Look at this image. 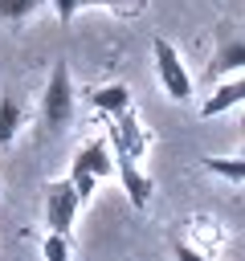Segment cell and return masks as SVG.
I'll use <instances>...</instances> for the list:
<instances>
[{
	"label": "cell",
	"instance_id": "cell-1",
	"mask_svg": "<svg viewBox=\"0 0 245 261\" xmlns=\"http://www.w3.org/2000/svg\"><path fill=\"white\" fill-rule=\"evenodd\" d=\"M151 61H155V82H159V90H163L172 102H192L196 82H192V73H188V65H184L180 49H176L172 41L155 37V41H151Z\"/></svg>",
	"mask_w": 245,
	"mask_h": 261
},
{
	"label": "cell",
	"instance_id": "cell-2",
	"mask_svg": "<svg viewBox=\"0 0 245 261\" xmlns=\"http://www.w3.org/2000/svg\"><path fill=\"white\" fill-rule=\"evenodd\" d=\"M110 175H114V147H110V139H90V143H82V151L74 155V167H69V179H74L78 196L90 200V192H94L102 179H110Z\"/></svg>",
	"mask_w": 245,
	"mask_h": 261
},
{
	"label": "cell",
	"instance_id": "cell-3",
	"mask_svg": "<svg viewBox=\"0 0 245 261\" xmlns=\"http://www.w3.org/2000/svg\"><path fill=\"white\" fill-rule=\"evenodd\" d=\"M41 122L45 130H65L74 122V77L65 61H53L49 82L41 90Z\"/></svg>",
	"mask_w": 245,
	"mask_h": 261
},
{
	"label": "cell",
	"instance_id": "cell-4",
	"mask_svg": "<svg viewBox=\"0 0 245 261\" xmlns=\"http://www.w3.org/2000/svg\"><path fill=\"white\" fill-rule=\"evenodd\" d=\"M208 73L212 77L245 73V24H237V20H220L216 24V49H212Z\"/></svg>",
	"mask_w": 245,
	"mask_h": 261
},
{
	"label": "cell",
	"instance_id": "cell-5",
	"mask_svg": "<svg viewBox=\"0 0 245 261\" xmlns=\"http://www.w3.org/2000/svg\"><path fill=\"white\" fill-rule=\"evenodd\" d=\"M78 208H82V196L69 175L45 184V228L49 232H69L78 220Z\"/></svg>",
	"mask_w": 245,
	"mask_h": 261
},
{
	"label": "cell",
	"instance_id": "cell-6",
	"mask_svg": "<svg viewBox=\"0 0 245 261\" xmlns=\"http://www.w3.org/2000/svg\"><path fill=\"white\" fill-rule=\"evenodd\" d=\"M114 175H118V184H122V192L131 196L135 208H147V204H151V175L139 167V159L114 151Z\"/></svg>",
	"mask_w": 245,
	"mask_h": 261
},
{
	"label": "cell",
	"instance_id": "cell-7",
	"mask_svg": "<svg viewBox=\"0 0 245 261\" xmlns=\"http://www.w3.org/2000/svg\"><path fill=\"white\" fill-rule=\"evenodd\" d=\"M110 147L122 151V155H131V159H143V151H147V130L139 126L135 110L110 118Z\"/></svg>",
	"mask_w": 245,
	"mask_h": 261
},
{
	"label": "cell",
	"instance_id": "cell-8",
	"mask_svg": "<svg viewBox=\"0 0 245 261\" xmlns=\"http://www.w3.org/2000/svg\"><path fill=\"white\" fill-rule=\"evenodd\" d=\"M233 106H245V73H233V77H220V86L212 90V98H204L200 114L204 118H216Z\"/></svg>",
	"mask_w": 245,
	"mask_h": 261
},
{
	"label": "cell",
	"instance_id": "cell-9",
	"mask_svg": "<svg viewBox=\"0 0 245 261\" xmlns=\"http://www.w3.org/2000/svg\"><path fill=\"white\" fill-rule=\"evenodd\" d=\"M90 102H94V110L106 114V118H118V114L135 110V102H131V86H122V82L94 86V90H90Z\"/></svg>",
	"mask_w": 245,
	"mask_h": 261
},
{
	"label": "cell",
	"instance_id": "cell-10",
	"mask_svg": "<svg viewBox=\"0 0 245 261\" xmlns=\"http://www.w3.org/2000/svg\"><path fill=\"white\" fill-rule=\"evenodd\" d=\"M20 126H24V106H20V98L0 94V147H8Z\"/></svg>",
	"mask_w": 245,
	"mask_h": 261
},
{
	"label": "cell",
	"instance_id": "cell-11",
	"mask_svg": "<svg viewBox=\"0 0 245 261\" xmlns=\"http://www.w3.org/2000/svg\"><path fill=\"white\" fill-rule=\"evenodd\" d=\"M204 167L229 184H245V155H208Z\"/></svg>",
	"mask_w": 245,
	"mask_h": 261
},
{
	"label": "cell",
	"instance_id": "cell-12",
	"mask_svg": "<svg viewBox=\"0 0 245 261\" xmlns=\"http://www.w3.org/2000/svg\"><path fill=\"white\" fill-rule=\"evenodd\" d=\"M45 4H49V0H0V20H4V24H20V20L37 16Z\"/></svg>",
	"mask_w": 245,
	"mask_h": 261
},
{
	"label": "cell",
	"instance_id": "cell-13",
	"mask_svg": "<svg viewBox=\"0 0 245 261\" xmlns=\"http://www.w3.org/2000/svg\"><path fill=\"white\" fill-rule=\"evenodd\" d=\"M41 257H45V261H74L69 232H49V237L41 241Z\"/></svg>",
	"mask_w": 245,
	"mask_h": 261
},
{
	"label": "cell",
	"instance_id": "cell-14",
	"mask_svg": "<svg viewBox=\"0 0 245 261\" xmlns=\"http://www.w3.org/2000/svg\"><path fill=\"white\" fill-rule=\"evenodd\" d=\"M49 8H53V16H57V24H69L86 4H82V0H49Z\"/></svg>",
	"mask_w": 245,
	"mask_h": 261
},
{
	"label": "cell",
	"instance_id": "cell-15",
	"mask_svg": "<svg viewBox=\"0 0 245 261\" xmlns=\"http://www.w3.org/2000/svg\"><path fill=\"white\" fill-rule=\"evenodd\" d=\"M172 257H176V261H208V257H204V249H196V245H192V241H184V237H176V241H172Z\"/></svg>",
	"mask_w": 245,
	"mask_h": 261
},
{
	"label": "cell",
	"instance_id": "cell-16",
	"mask_svg": "<svg viewBox=\"0 0 245 261\" xmlns=\"http://www.w3.org/2000/svg\"><path fill=\"white\" fill-rule=\"evenodd\" d=\"M241 155H245V118H241Z\"/></svg>",
	"mask_w": 245,
	"mask_h": 261
}]
</instances>
